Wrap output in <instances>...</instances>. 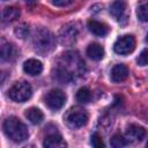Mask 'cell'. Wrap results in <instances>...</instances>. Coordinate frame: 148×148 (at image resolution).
I'll return each mask as SVG.
<instances>
[{
  "mask_svg": "<svg viewBox=\"0 0 148 148\" xmlns=\"http://www.w3.org/2000/svg\"><path fill=\"white\" fill-rule=\"evenodd\" d=\"M31 95H32L31 86L25 81L15 82L8 90L9 98L17 103H23V102L28 101L31 97Z\"/></svg>",
  "mask_w": 148,
  "mask_h": 148,
  "instance_id": "cell-3",
  "label": "cell"
},
{
  "mask_svg": "<svg viewBox=\"0 0 148 148\" xmlns=\"http://www.w3.org/2000/svg\"><path fill=\"white\" fill-rule=\"evenodd\" d=\"M2 128L7 138L14 142H23L29 138V131L25 124L14 116L8 117L3 121Z\"/></svg>",
  "mask_w": 148,
  "mask_h": 148,
  "instance_id": "cell-1",
  "label": "cell"
},
{
  "mask_svg": "<svg viewBox=\"0 0 148 148\" xmlns=\"http://www.w3.org/2000/svg\"><path fill=\"white\" fill-rule=\"evenodd\" d=\"M25 2H28V3H34V2H36V0H24Z\"/></svg>",
  "mask_w": 148,
  "mask_h": 148,
  "instance_id": "cell-25",
  "label": "cell"
},
{
  "mask_svg": "<svg viewBox=\"0 0 148 148\" xmlns=\"http://www.w3.org/2000/svg\"><path fill=\"white\" fill-rule=\"evenodd\" d=\"M87 56L92 59V60H102L104 57V49L102 45L97 44V43H91L88 47H87Z\"/></svg>",
  "mask_w": 148,
  "mask_h": 148,
  "instance_id": "cell-15",
  "label": "cell"
},
{
  "mask_svg": "<svg viewBox=\"0 0 148 148\" xmlns=\"http://www.w3.org/2000/svg\"><path fill=\"white\" fill-rule=\"evenodd\" d=\"M23 71L24 73H27L28 75H31V76H36V75H39L43 71V64L37 60V59H28L23 62Z\"/></svg>",
  "mask_w": 148,
  "mask_h": 148,
  "instance_id": "cell-9",
  "label": "cell"
},
{
  "mask_svg": "<svg viewBox=\"0 0 148 148\" xmlns=\"http://www.w3.org/2000/svg\"><path fill=\"white\" fill-rule=\"evenodd\" d=\"M136 16L141 22H148V0H141L138 3Z\"/></svg>",
  "mask_w": 148,
  "mask_h": 148,
  "instance_id": "cell-18",
  "label": "cell"
},
{
  "mask_svg": "<svg viewBox=\"0 0 148 148\" xmlns=\"http://www.w3.org/2000/svg\"><path fill=\"white\" fill-rule=\"evenodd\" d=\"M134 49H135V38L132 35H124L119 37L113 45L114 52L121 56L132 53Z\"/></svg>",
  "mask_w": 148,
  "mask_h": 148,
  "instance_id": "cell-5",
  "label": "cell"
},
{
  "mask_svg": "<svg viewBox=\"0 0 148 148\" xmlns=\"http://www.w3.org/2000/svg\"><path fill=\"white\" fill-rule=\"evenodd\" d=\"M126 134L130 139H133L135 141H141L146 135V130L136 124H131L126 127Z\"/></svg>",
  "mask_w": 148,
  "mask_h": 148,
  "instance_id": "cell-13",
  "label": "cell"
},
{
  "mask_svg": "<svg viewBox=\"0 0 148 148\" xmlns=\"http://www.w3.org/2000/svg\"><path fill=\"white\" fill-rule=\"evenodd\" d=\"M73 2H74V0H52V3L57 7H66Z\"/></svg>",
  "mask_w": 148,
  "mask_h": 148,
  "instance_id": "cell-24",
  "label": "cell"
},
{
  "mask_svg": "<svg viewBox=\"0 0 148 148\" xmlns=\"http://www.w3.org/2000/svg\"><path fill=\"white\" fill-rule=\"evenodd\" d=\"M54 37L46 28H37L32 35V44L37 52L49 53L54 47Z\"/></svg>",
  "mask_w": 148,
  "mask_h": 148,
  "instance_id": "cell-2",
  "label": "cell"
},
{
  "mask_svg": "<svg viewBox=\"0 0 148 148\" xmlns=\"http://www.w3.org/2000/svg\"><path fill=\"white\" fill-rule=\"evenodd\" d=\"M25 117L34 125L40 124L43 121V119H44V114H43V112L38 108H30V109H28L25 111Z\"/></svg>",
  "mask_w": 148,
  "mask_h": 148,
  "instance_id": "cell-16",
  "label": "cell"
},
{
  "mask_svg": "<svg viewBox=\"0 0 148 148\" xmlns=\"http://www.w3.org/2000/svg\"><path fill=\"white\" fill-rule=\"evenodd\" d=\"M147 147H148V142H147Z\"/></svg>",
  "mask_w": 148,
  "mask_h": 148,
  "instance_id": "cell-27",
  "label": "cell"
},
{
  "mask_svg": "<svg viewBox=\"0 0 148 148\" xmlns=\"http://www.w3.org/2000/svg\"><path fill=\"white\" fill-rule=\"evenodd\" d=\"M88 29L90 32L98 37H104L109 34V27L104 22H99L96 20H89L88 21Z\"/></svg>",
  "mask_w": 148,
  "mask_h": 148,
  "instance_id": "cell-12",
  "label": "cell"
},
{
  "mask_svg": "<svg viewBox=\"0 0 148 148\" xmlns=\"http://www.w3.org/2000/svg\"><path fill=\"white\" fill-rule=\"evenodd\" d=\"M67 125L72 128H80L88 123V114L84 110L74 108L68 111L65 118Z\"/></svg>",
  "mask_w": 148,
  "mask_h": 148,
  "instance_id": "cell-4",
  "label": "cell"
},
{
  "mask_svg": "<svg viewBox=\"0 0 148 148\" xmlns=\"http://www.w3.org/2000/svg\"><path fill=\"white\" fill-rule=\"evenodd\" d=\"M44 101H45V104L47 105V108L57 111L64 106V104L66 102V95L64 91H61L59 89H52L45 95Z\"/></svg>",
  "mask_w": 148,
  "mask_h": 148,
  "instance_id": "cell-6",
  "label": "cell"
},
{
  "mask_svg": "<svg viewBox=\"0 0 148 148\" xmlns=\"http://www.w3.org/2000/svg\"><path fill=\"white\" fill-rule=\"evenodd\" d=\"M79 35V27L76 23H68L60 30L59 39L61 44H73Z\"/></svg>",
  "mask_w": 148,
  "mask_h": 148,
  "instance_id": "cell-8",
  "label": "cell"
},
{
  "mask_svg": "<svg viewBox=\"0 0 148 148\" xmlns=\"http://www.w3.org/2000/svg\"><path fill=\"white\" fill-rule=\"evenodd\" d=\"M136 61L140 66H147L148 65V47L142 50V52L139 54Z\"/></svg>",
  "mask_w": 148,
  "mask_h": 148,
  "instance_id": "cell-22",
  "label": "cell"
},
{
  "mask_svg": "<svg viewBox=\"0 0 148 148\" xmlns=\"http://www.w3.org/2000/svg\"><path fill=\"white\" fill-rule=\"evenodd\" d=\"M91 99V92L87 87H82L77 90L76 92V101L81 104H86L88 102H90Z\"/></svg>",
  "mask_w": 148,
  "mask_h": 148,
  "instance_id": "cell-19",
  "label": "cell"
},
{
  "mask_svg": "<svg viewBox=\"0 0 148 148\" xmlns=\"http://www.w3.org/2000/svg\"><path fill=\"white\" fill-rule=\"evenodd\" d=\"M110 14L117 22H119L120 24H125L127 21V12H126L125 1L124 0H114L110 5Z\"/></svg>",
  "mask_w": 148,
  "mask_h": 148,
  "instance_id": "cell-7",
  "label": "cell"
},
{
  "mask_svg": "<svg viewBox=\"0 0 148 148\" xmlns=\"http://www.w3.org/2000/svg\"><path fill=\"white\" fill-rule=\"evenodd\" d=\"M20 16V9L16 7H6L2 12V20L5 22H13Z\"/></svg>",
  "mask_w": 148,
  "mask_h": 148,
  "instance_id": "cell-17",
  "label": "cell"
},
{
  "mask_svg": "<svg viewBox=\"0 0 148 148\" xmlns=\"http://www.w3.org/2000/svg\"><path fill=\"white\" fill-rule=\"evenodd\" d=\"M127 76H128V68L124 64H117L112 67L110 77L113 82H116V83L123 82L127 79Z\"/></svg>",
  "mask_w": 148,
  "mask_h": 148,
  "instance_id": "cell-10",
  "label": "cell"
},
{
  "mask_svg": "<svg viewBox=\"0 0 148 148\" xmlns=\"http://www.w3.org/2000/svg\"><path fill=\"white\" fill-rule=\"evenodd\" d=\"M91 145L96 148H99V147H104V142L102 140V136L98 134V133H94L91 135V140H90Z\"/></svg>",
  "mask_w": 148,
  "mask_h": 148,
  "instance_id": "cell-23",
  "label": "cell"
},
{
  "mask_svg": "<svg viewBox=\"0 0 148 148\" xmlns=\"http://www.w3.org/2000/svg\"><path fill=\"white\" fill-rule=\"evenodd\" d=\"M110 143H111V146H112V147L121 148V147L127 146L130 142H128V140H127V139H125L123 135H120V134H114V135L111 138Z\"/></svg>",
  "mask_w": 148,
  "mask_h": 148,
  "instance_id": "cell-20",
  "label": "cell"
},
{
  "mask_svg": "<svg viewBox=\"0 0 148 148\" xmlns=\"http://www.w3.org/2000/svg\"><path fill=\"white\" fill-rule=\"evenodd\" d=\"M43 146L44 147H66L67 143L65 142V140L62 139V136L57 132H52V133H49L45 139H44V142H43Z\"/></svg>",
  "mask_w": 148,
  "mask_h": 148,
  "instance_id": "cell-11",
  "label": "cell"
},
{
  "mask_svg": "<svg viewBox=\"0 0 148 148\" xmlns=\"http://www.w3.org/2000/svg\"><path fill=\"white\" fill-rule=\"evenodd\" d=\"M28 34H29V28H28V25L24 24V23L20 24V25L15 29V35L18 36L20 38H24V37H27Z\"/></svg>",
  "mask_w": 148,
  "mask_h": 148,
  "instance_id": "cell-21",
  "label": "cell"
},
{
  "mask_svg": "<svg viewBox=\"0 0 148 148\" xmlns=\"http://www.w3.org/2000/svg\"><path fill=\"white\" fill-rule=\"evenodd\" d=\"M0 54H1V59L5 61H12L15 59L16 57V49L13 44L2 40L1 43V50H0Z\"/></svg>",
  "mask_w": 148,
  "mask_h": 148,
  "instance_id": "cell-14",
  "label": "cell"
},
{
  "mask_svg": "<svg viewBox=\"0 0 148 148\" xmlns=\"http://www.w3.org/2000/svg\"><path fill=\"white\" fill-rule=\"evenodd\" d=\"M146 40L148 42V34H147V36H146Z\"/></svg>",
  "mask_w": 148,
  "mask_h": 148,
  "instance_id": "cell-26",
  "label": "cell"
}]
</instances>
